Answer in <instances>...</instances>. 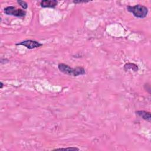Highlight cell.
Returning a JSON list of instances; mask_svg holds the SVG:
<instances>
[{
  "label": "cell",
  "instance_id": "cell-8",
  "mask_svg": "<svg viewBox=\"0 0 151 151\" xmlns=\"http://www.w3.org/2000/svg\"><path fill=\"white\" fill-rule=\"evenodd\" d=\"M17 3L24 9H26L28 8V4L25 1H17Z\"/></svg>",
  "mask_w": 151,
  "mask_h": 151
},
{
  "label": "cell",
  "instance_id": "cell-2",
  "mask_svg": "<svg viewBox=\"0 0 151 151\" xmlns=\"http://www.w3.org/2000/svg\"><path fill=\"white\" fill-rule=\"evenodd\" d=\"M127 9L133 15L139 18H145L148 13V9L146 6L138 4L134 6H127Z\"/></svg>",
  "mask_w": 151,
  "mask_h": 151
},
{
  "label": "cell",
  "instance_id": "cell-5",
  "mask_svg": "<svg viewBox=\"0 0 151 151\" xmlns=\"http://www.w3.org/2000/svg\"><path fill=\"white\" fill-rule=\"evenodd\" d=\"M58 2L56 0H44L40 2V5L42 8H54L55 7Z\"/></svg>",
  "mask_w": 151,
  "mask_h": 151
},
{
  "label": "cell",
  "instance_id": "cell-1",
  "mask_svg": "<svg viewBox=\"0 0 151 151\" xmlns=\"http://www.w3.org/2000/svg\"><path fill=\"white\" fill-rule=\"evenodd\" d=\"M59 70L64 74L72 76L74 77L78 76L80 75H84L86 74V71L84 68L81 67H77L76 68H71L70 66L64 64L60 63L58 65Z\"/></svg>",
  "mask_w": 151,
  "mask_h": 151
},
{
  "label": "cell",
  "instance_id": "cell-4",
  "mask_svg": "<svg viewBox=\"0 0 151 151\" xmlns=\"http://www.w3.org/2000/svg\"><path fill=\"white\" fill-rule=\"evenodd\" d=\"M17 45H23L26 47L28 49H33L38 48L43 45L42 44L34 40H25L19 43L16 44Z\"/></svg>",
  "mask_w": 151,
  "mask_h": 151
},
{
  "label": "cell",
  "instance_id": "cell-6",
  "mask_svg": "<svg viewBox=\"0 0 151 151\" xmlns=\"http://www.w3.org/2000/svg\"><path fill=\"white\" fill-rule=\"evenodd\" d=\"M136 113L137 116L140 117L142 119H143L145 120H146L149 122H150L151 116H150V113L148 111H146L144 110H138L136 111Z\"/></svg>",
  "mask_w": 151,
  "mask_h": 151
},
{
  "label": "cell",
  "instance_id": "cell-9",
  "mask_svg": "<svg viewBox=\"0 0 151 151\" xmlns=\"http://www.w3.org/2000/svg\"><path fill=\"white\" fill-rule=\"evenodd\" d=\"M79 150L80 149L76 147H65V148H57L54 149V150Z\"/></svg>",
  "mask_w": 151,
  "mask_h": 151
},
{
  "label": "cell",
  "instance_id": "cell-3",
  "mask_svg": "<svg viewBox=\"0 0 151 151\" xmlns=\"http://www.w3.org/2000/svg\"><path fill=\"white\" fill-rule=\"evenodd\" d=\"M4 12L8 15H13L17 17H24L26 12L20 8H17L15 6H10L4 8Z\"/></svg>",
  "mask_w": 151,
  "mask_h": 151
},
{
  "label": "cell",
  "instance_id": "cell-10",
  "mask_svg": "<svg viewBox=\"0 0 151 151\" xmlns=\"http://www.w3.org/2000/svg\"><path fill=\"white\" fill-rule=\"evenodd\" d=\"M87 1H73V2L74 3H75V4H77V3H81V2H87Z\"/></svg>",
  "mask_w": 151,
  "mask_h": 151
},
{
  "label": "cell",
  "instance_id": "cell-11",
  "mask_svg": "<svg viewBox=\"0 0 151 151\" xmlns=\"http://www.w3.org/2000/svg\"><path fill=\"white\" fill-rule=\"evenodd\" d=\"M0 84H1V86H0V88H2V87H3V86H4V84H3V83H2V82H1V83H0Z\"/></svg>",
  "mask_w": 151,
  "mask_h": 151
},
{
  "label": "cell",
  "instance_id": "cell-7",
  "mask_svg": "<svg viewBox=\"0 0 151 151\" xmlns=\"http://www.w3.org/2000/svg\"><path fill=\"white\" fill-rule=\"evenodd\" d=\"M124 69L125 71H127L129 70H132L134 71H138V66L133 63H127L124 65Z\"/></svg>",
  "mask_w": 151,
  "mask_h": 151
}]
</instances>
